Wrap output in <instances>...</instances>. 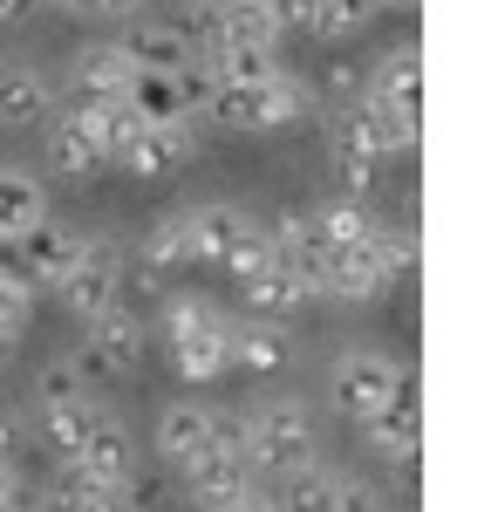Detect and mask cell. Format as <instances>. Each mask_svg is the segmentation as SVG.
<instances>
[{
  "mask_svg": "<svg viewBox=\"0 0 498 512\" xmlns=\"http://www.w3.org/2000/svg\"><path fill=\"white\" fill-rule=\"evenodd\" d=\"M185 219H192L198 267H226V280H239V287H253L273 267V239L253 212H239V205H198Z\"/></svg>",
  "mask_w": 498,
  "mask_h": 512,
  "instance_id": "6da1fadb",
  "label": "cell"
},
{
  "mask_svg": "<svg viewBox=\"0 0 498 512\" xmlns=\"http://www.w3.org/2000/svg\"><path fill=\"white\" fill-rule=\"evenodd\" d=\"M246 465H253V478L273 472H301V465H314V424H307V403H294V396H267L260 410H246Z\"/></svg>",
  "mask_w": 498,
  "mask_h": 512,
  "instance_id": "7a4b0ae2",
  "label": "cell"
},
{
  "mask_svg": "<svg viewBox=\"0 0 498 512\" xmlns=\"http://www.w3.org/2000/svg\"><path fill=\"white\" fill-rule=\"evenodd\" d=\"M212 117L226 130H287V123L307 117V82H294L287 69L267 82H219Z\"/></svg>",
  "mask_w": 498,
  "mask_h": 512,
  "instance_id": "3957f363",
  "label": "cell"
},
{
  "mask_svg": "<svg viewBox=\"0 0 498 512\" xmlns=\"http://www.w3.org/2000/svg\"><path fill=\"white\" fill-rule=\"evenodd\" d=\"M403 274H410V239H389L383 226H376L362 246H348V253L328 260L321 294H335V301H376V294H389Z\"/></svg>",
  "mask_w": 498,
  "mask_h": 512,
  "instance_id": "277c9868",
  "label": "cell"
},
{
  "mask_svg": "<svg viewBox=\"0 0 498 512\" xmlns=\"http://www.w3.org/2000/svg\"><path fill=\"white\" fill-rule=\"evenodd\" d=\"M89 335L76 342V355H69V376L76 383H110V376H130L137 362H144V328H137V315H123V308H110V315L82 321Z\"/></svg>",
  "mask_w": 498,
  "mask_h": 512,
  "instance_id": "5b68a950",
  "label": "cell"
},
{
  "mask_svg": "<svg viewBox=\"0 0 498 512\" xmlns=\"http://www.w3.org/2000/svg\"><path fill=\"white\" fill-rule=\"evenodd\" d=\"M396 383H403V369H396L389 355L348 349V355H335V369H328V403L362 424V417H376L389 396H396Z\"/></svg>",
  "mask_w": 498,
  "mask_h": 512,
  "instance_id": "8992f818",
  "label": "cell"
},
{
  "mask_svg": "<svg viewBox=\"0 0 498 512\" xmlns=\"http://www.w3.org/2000/svg\"><path fill=\"white\" fill-rule=\"evenodd\" d=\"M82 246H89L82 233H69V226H48V219H41L35 233H21V239H14L7 280H21L28 294H35V287H55V280H69V274H76Z\"/></svg>",
  "mask_w": 498,
  "mask_h": 512,
  "instance_id": "52a82bcc",
  "label": "cell"
},
{
  "mask_svg": "<svg viewBox=\"0 0 498 512\" xmlns=\"http://www.w3.org/2000/svg\"><path fill=\"white\" fill-rule=\"evenodd\" d=\"M116 287H123V260H116L110 239H89V246H82V260H76V274L55 280L62 308H69V315H82V321L110 315V308H116Z\"/></svg>",
  "mask_w": 498,
  "mask_h": 512,
  "instance_id": "ba28073f",
  "label": "cell"
},
{
  "mask_svg": "<svg viewBox=\"0 0 498 512\" xmlns=\"http://www.w3.org/2000/svg\"><path fill=\"white\" fill-rule=\"evenodd\" d=\"M362 431V444L376 451V458H396V465H410L423 444V410H417V376L403 369V383H396V396H389L376 417H362L355 424Z\"/></svg>",
  "mask_w": 498,
  "mask_h": 512,
  "instance_id": "9c48e42d",
  "label": "cell"
},
{
  "mask_svg": "<svg viewBox=\"0 0 498 512\" xmlns=\"http://www.w3.org/2000/svg\"><path fill=\"white\" fill-rule=\"evenodd\" d=\"M62 465H76V472L96 478V485H123V478H137V444H130V431H123V417L96 410L89 431H82V444L62 458Z\"/></svg>",
  "mask_w": 498,
  "mask_h": 512,
  "instance_id": "30bf717a",
  "label": "cell"
},
{
  "mask_svg": "<svg viewBox=\"0 0 498 512\" xmlns=\"http://www.w3.org/2000/svg\"><path fill=\"white\" fill-rule=\"evenodd\" d=\"M246 492H260V478H253V465L239 451H205V458L185 465V499L198 512H232Z\"/></svg>",
  "mask_w": 498,
  "mask_h": 512,
  "instance_id": "8fae6325",
  "label": "cell"
},
{
  "mask_svg": "<svg viewBox=\"0 0 498 512\" xmlns=\"http://www.w3.org/2000/svg\"><path fill=\"white\" fill-rule=\"evenodd\" d=\"M198 151V137H192V123L185 117H171V123H144L123 151H116V164L130 171V178H164V171H178V164Z\"/></svg>",
  "mask_w": 498,
  "mask_h": 512,
  "instance_id": "7c38bea8",
  "label": "cell"
},
{
  "mask_svg": "<svg viewBox=\"0 0 498 512\" xmlns=\"http://www.w3.org/2000/svg\"><path fill=\"white\" fill-rule=\"evenodd\" d=\"M267 239H273V260L287 274H301L307 294H321V280H328V239L314 226V212H280L267 226Z\"/></svg>",
  "mask_w": 498,
  "mask_h": 512,
  "instance_id": "4fadbf2b",
  "label": "cell"
},
{
  "mask_svg": "<svg viewBox=\"0 0 498 512\" xmlns=\"http://www.w3.org/2000/svg\"><path fill=\"white\" fill-rule=\"evenodd\" d=\"M130 76H137V69H130V55H123V48H116V41H89V48H82L76 55V110H103V103H123V96H130Z\"/></svg>",
  "mask_w": 498,
  "mask_h": 512,
  "instance_id": "5bb4252c",
  "label": "cell"
},
{
  "mask_svg": "<svg viewBox=\"0 0 498 512\" xmlns=\"http://www.w3.org/2000/svg\"><path fill=\"white\" fill-rule=\"evenodd\" d=\"M328 164H335V178H342L348 198H362L369 185H376V151H369V137H362V117H355V103L348 110H335L328 117Z\"/></svg>",
  "mask_w": 498,
  "mask_h": 512,
  "instance_id": "9a60e30c",
  "label": "cell"
},
{
  "mask_svg": "<svg viewBox=\"0 0 498 512\" xmlns=\"http://www.w3.org/2000/svg\"><path fill=\"white\" fill-rule=\"evenodd\" d=\"M48 158L62 164L69 178H96V171L110 164V151H103L89 110H62V117H55V130H48Z\"/></svg>",
  "mask_w": 498,
  "mask_h": 512,
  "instance_id": "2e32d148",
  "label": "cell"
},
{
  "mask_svg": "<svg viewBox=\"0 0 498 512\" xmlns=\"http://www.w3.org/2000/svg\"><path fill=\"white\" fill-rule=\"evenodd\" d=\"M205 451H212V410H205V403H171V410L157 417V458L185 472Z\"/></svg>",
  "mask_w": 498,
  "mask_h": 512,
  "instance_id": "e0dca14e",
  "label": "cell"
},
{
  "mask_svg": "<svg viewBox=\"0 0 498 512\" xmlns=\"http://www.w3.org/2000/svg\"><path fill=\"white\" fill-rule=\"evenodd\" d=\"M116 48L130 55V69H137V76H171L178 62H192V55H198L192 41L171 28V21H137L130 35L116 41Z\"/></svg>",
  "mask_w": 498,
  "mask_h": 512,
  "instance_id": "ac0fdd59",
  "label": "cell"
},
{
  "mask_svg": "<svg viewBox=\"0 0 498 512\" xmlns=\"http://www.w3.org/2000/svg\"><path fill=\"white\" fill-rule=\"evenodd\" d=\"M369 96L376 103H389L396 117H423V55L417 48H396V55H383V69H376V82H369Z\"/></svg>",
  "mask_w": 498,
  "mask_h": 512,
  "instance_id": "d6986e66",
  "label": "cell"
},
{
  "mask_svg": "<svg viewBox=\"0 0 498 512\" xmlns=\"http://www.w3.org/2000/svg\"><path fill=\"white\" fill-rule=\"evenodd\" d=\"M226 355H232V369H246V376H273L280 362H287V328L280 321H232V342H226Z\"/></svg>",
  "mask_w": 498,
  "mask_h": 512,
  "instance_id": "ffe728a7",
  "label": "cell"
},
{
  "mask_svg": "<svg viewBox=\"0 0 498 512\" xmlns=\"http://www.w3.org/2000/svg\"><path fill=\"white\" fill-rule=\"evenodd\" d=\"M55 117V89L35 69H0V123L7 130H28V123Z\"/></svg>",
  "mask_w": 498,
  "mask_h": 512,
  "instance_id": "44dd1931",
  "label": "cell"
},
{
  "mask_svg": "<svg viewBox=\"0 0 498 512\" xmlns=\"http://www.w3.org/2000/svg\"><path fill=\"white\" fill-rule=\"evenodd\" d=\"M48 219V192L35 171H0V239H21Z\"/></svg>",
  "mask_w": 498,
  "mask_h": 512,
  "instance_id": "7402d4cb",
  "label": "cell"
},
{
  "mask_svg": "<svg viewBox=\"0 0 498 512\" xmlns=\"http://www.w3.org/2000/svg\"><path fill=\"white\" fill-rule=\"evenodd\" d=\"M144 267H151V274L198 267V253H192V219H185V212H157V219H151V233H144Z\"/></svg>",
  "mask_w": 498,
  "mask_h": 512,
  "instance_id": "603a6c76",
  "label": "cell"
},
{
  "mask_svg": "<svg viewBox=\"0 0 498 512\" xmlns=\"http://www.w3.org/2000/svg\"><path fill=\"white\" fill-rule=\"evenodd\" d=\"M239 294H246V308H253L260 321H287V315H294V308L307 301V280H301V274H287V267L273 260L267 274L253 280V287H239Z\"/></svg>",
  "mask_w": 498,
  "mask_h": 512,
  "instance_id": "cb8c5ba5",
  "label": "cell"
},
{
  "mask_svg": "<svg viewBox=\"0 0 498 512\" xmlns=\"http://www.w3.org/2000/svg\"><path fill=\"white\" fill-rule=\"evenodd\" d=\"M355 117H362V137H369L376 164H383V158H403V151L417 144V123L396 117L389 103H376V96H362V103H355Z\"/></svg>",
  "mask_w": 498,
  "mask_h": 512,
  "instance_id": "d4e9b609",
  "label": "cell"
},
{
  "mask_svg": "<svg viewBox=\"0 0 498 512\" xmlns=\"http://www.w3.org/2000/svg\"><path fill=\"white\" fill-rule=\"evenodd\" d=\"M226 315L212 308V301H198V294H171L164 301V349H185V342H205V335H219Z\"/></svg>",
  "mask_w": 498,
  "mask_h": 512,
  "instance_id": "484cf974",
  "label": "cell"
},
{
  "mask_svg": "<svg viewBox=\"0 0 498 512\" xmlns=\"http://www.w3.org/2000/svg\"><path fill=\"white\" fill-rule=\"evenodd\" d=\"M314 226H321V239H328V260L348 253V246H362V239L376 233V219H369V205H362V198H328V205L314 212Z\"/></svg>",
  "mask_w": 498,
  "mask_h": 512,
  "instance_id": "4316f807",
  "label": "cell"
},
{
  "mask_svg": "<svg viewBox=\"0 0 498 512\" xmlns=\"http://www.w3.org/2000/svg\"><path fill=\"white\" fill-rule=\"evenodd\" d=\"M335 492H342V478H335V472L301 465V472L280 478V499H273V512H335Z\"/></svg>",
  "mask_w": 498,
  "mask_h": 512,
  "instance_id": "83f0119b",
  "label": "cell"
},
{
  "mask_svg": "<svg viewBox=\"0 0 498 512\" xmlns=\"http://www.w3.org/2000/svg\"><path fill=\"white\" fill-rule=\"evenodd\" d=\"M226 342H232V321L219 328V335H205V342H185V349H171V369H178L185 383H212V376H226V369H232Z\"/></svg>",
  "mask_w": 498,
  "mask_h": 512,
  "instance_id": "f1b7e54d",
  "label": "cell"
},
{
  "mask_svg": "<svg viewBox=\"0 0 498 512\" xmlns=\"http://www.w3.org/2000/svg\"><path fill=\"white\" fill-rule=\"evenodd\" d=\"M205 69L219 82H267V76H280V48H212Z\"/></svg>",
  "mask_w": 498,
  "mask_h": 512,
  "instance_id": "f546056e",
  "label": "cell"
},
{
  "mask_svg": "<svg viewBox=\"0 0 498 512\" xmlns=\"http://www.w3.org/2000/svg\"><path fill=\"white\" fill-rule=\"evenodd\" d=\"M376 14H383V0H314V21H307V28L321 41H342V35H355L362 21H376Z\"/></svg>",
  "mask_w": 498,
  "mask_h": 512,
  "instance_id": "4dcf8cb0",
  "label": "cell"
},
{
  "mask_svg": "<svg viewBox=\"0 0 498 512\" xmlns=\"http://www.w3.org/2000/svg\"><path fill=\"white\" fill-rule=\"evenodd\" d=\"M89 417H96V403H89V396H69V403H48V410H41V424H48V437H55V451H62V458L82 444Z\"/></svg>",
  "mask_w": 498,
  "mask_h": 512,
  "instance_id": "1f68e13d",
  "label": "cell"
},
{
  "mask_svg": "<svg viewBox=\"0 0 498 512\" xmlns=\"http://www.w3.org/2000/svg\"><path fill=\"white\" fill-rule=\"evenodd\" d=\"M35 396H41V410H48V403H69V396H82V383L69 376V362H48V369H41V383H35Z\"/></svg>",
  "mask_w": 498,
  "mask_h": 512,
  "instance_id": "d6a6232c",
  "label": "cell"
},
{
  "mask_svg": "<svg viewBox=\"0 0 498 512\" xmlns=\"http://www.w3.org/2000/svg\"><path fill=\"white\" fill-rule=\"evenodd\" d=\"M335 512H389L383 492L376 485H362V478H342V492H335Z\"/></svg>",
  "mask_w": 498,
  "mask_h": 512,
  "instance_id": "836d02e7",
  "label": "cell"
},
{
  "mask_svg": "<svg viewBox=\"0 0 498 512\" xmlns=\"http://www.w3.org/2000/svg\"><path fill=\"white\" fill-rule=\"evenodd\" d=\"M260 7H267L273 35H287V28H307V21H314V0H260Z\"/></svg>",
  "mask_w": 498,
  "mask_h": 512,
  "instance_id": "e575fe53",
  "label": "cell"
},
{
  "mask_svg": "<svg viewBox=\"0 0 498 512\" xmlns=\"http://www.w3.org/2000/svg\"><path fill=\"white\" fill-rule=\"evenodd\" d=\"M0 512H28V485L14 465H0Z\"/></svg>",
  "mask_w": 498,
  "mask_h": 512,
  "instance_id": "d590c367",
  "label": "cell"
},
{
  "mask_svg": "<svg viewBox=\"0 0 498 512\" xmlns=\"http://www.w3.org/2000/svg\"><path fill=\"white\" fill-rule=\"evenodd\" d=\"M62 7H69V14H123L130 0H62Z\"/></svg>",
  "mask_w": 498,
  "mask_h": 512,
  "instance_id": "8d00e7d4",
  "label": "cell"
},
{
  "mask_svg": "<svg viewBox=\"0 0 498 512\" xmlns=\"http://www.w3.org/2000/svg\"><path fill=\"white\" fill-rule=\"evenodd\" d=\"M35 7H41V0H0V21H28Z\"/></svg>",
  "mask_w": 498,
  "mask_h": 512,
  "instance_id": "74e56055",
  "label": "cell"
},
{
  "mask_svg": "<svg viewBox=\"0 0 498 512\" xmlns=\"http://www.w3.org/2000/svg\"><path fill=\"white\" fill-rule=\"evenodd\" d=\"M232 512H273V499H267V492H246V499H239Z\"/></svg>",
  "mask_w": 498,
  "mask_h": 512,
  "instance_id": "f35d334b",
  "label": "cell"
},
{
  "mask_svg": "<svg viewBox=\"0 0 498 512\" xmlns=\"http://www.w3.org/2000/svg\"><path fill=\"white\" fill-rule=\"evenodd\" d=\"M14 458V417H0V465Z\"/></svg>",
  "mask_w": 498,
  "mask_h": 512,
  "instance_id": "ab89813d",
  "label": "cell"
},
{
  "mask_svg": "<svg viewBox=\"0 0 498 512\" xmlns=\"http://www.w3.org/2000/svg\"><path fill=\"white\" fill-rule=\"evenodd\" d=\"M14 342H21V335H0V369H7V355H14Z\"/></svg>",
  "mask_w": 498,
  "mask_h": 512,
  "instance_id": "60d3db41",
  "label": "cell"
}]
</instances>
